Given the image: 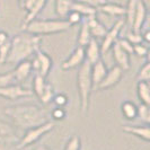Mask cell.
<instances>
[{
	"label": "cell",
	"instance_id": "cell-2",
	"mask_svg": "<svg viewBox=\"0 0 150 150\" xmlns=\"http://www.w3.org/2000/svg\"><path fill=\"white\" fill-rule=\"evenodd\" d=\"M42 38L30 33H21L10 38V52L6 63L17 64L24 60H30L34 54L41 50Z\"/></svg>",
	"mask_w": 150,
	"mask_h": 150
},
{
	"label": "cell",
	"instance_id": "cell-3",
	"mask_svg": "<svg viewBox=\"0 0 150 150\" xmlns=\"http://www.w3.org/2000/svg\"><path fill=\"white\" fill-rule=\"evenodd\" d=\"M72 25L67 19H33L23 25V30L34 35H50L67 32Z\"/></svg>",
	"mask_w": 150,
	"mask_h": 150
},
{
	"label": "cell",
	"instance_id": "cell-1",
	"mask_svg": "<svg viewBox=\"0 0 150 150\" xmlns=\"http://www.w3.org/2000/svg\"><path fill=\"white\" fill-rule=\"evenodd\" d=\"M4 111L8 117L13 121L14 125L23 130L38 127L49 121L45 111L38 105L18 104L6 107Z\"/></svg>",
	"mask_w": 150,
	"mask_h": 150
},
{
	"label": "cell",
	"instance_id": "cell-45",
	"mask_svg": "<svg viewBox=\"0 0 150 150\" xmlns=\"http://www.w3.org/2000/svg\"><path fill=\"white\" fill-rule=\"evenodd\" d=\"M34 150H36V149H34Z\"/></svg>",
	"mask_w": 150,
	"mask_h": 150
},
{
	"label": "cell",
	"instance_id": "cell-27",
	"mask_svg": "<svg viewBox=\"0 0 150 150\" xmlns=\"http://www.w3.org/2000/svg\"><path fill=\"white\" fill-rule=\"evenodd\" d=\"M46 80H45L44 77H42L38 74H35L34 76V79H33V94H35L38 97L41 96V94L43 93L45 86H46Z\"/></svg>",
	"mask_w": 150,
	"mask_h": 150
},
{
	"label": "cell",
	"instance_id": "cell-15",
	"mask_svg": "<svg viewBox=\"0 0 150 150\" xmlns=\"http://www.w3.org/2000/svg\"><path fill=\"white\" fill-rule=\"evenodd\" d=\"M18 137L16 134L15 127L6 121L0 120V142L11 143L18 141Z\"/></svg>",
	"mask_w": 150,
	"mask_h": 150
},
{
	"label": "cell",
	"instance_id": "cell-42",
	"mask_svg": "<svg viewBox=\"0 0 150 150\" xmlns=\"http://www.w3.org/2000/svg\"><path fill=\"white\" fill-rule=\"evenodd\" d=\"M142 38H143V42L149 43V42H150V32H149V30H146V32L143 33Z\"/></svg>",
	"mask_w": 150,
	"mask_h": 150
},
{
	"label": "cell",
	"instance_id": "cell-6",
	"mask_svg": "<svg viewBox=\"0 0 150 150\" xmlns=\"http://www.w3.org/2000/svg\"><path fill=\"white\" fill-rule=\"evenodd\" d=\"M32 61V67L33 71H35V74H38L42 77L46 78L49 74L51 72L53 67V59L51 55H49L46 52L38 50V52L34 54V59Z\"/></svg>",
	"mask_w": 150,
	"mask_h": 150
},
{
	"label": "cell",
	"instance_id": "cell-19",
	"mask_svg": "<svg viewBox=\"0 0 150 150\" xmlns=\"http://www.w3.org/2000/svg\"><path fill=\"white\" fill-rule=\"evenodd\" d=\"M122 130L129 133V134H133L140 139H142L143 141L149 142L150 139V129L148 125H123Z\"/></svg>",
	"mask_w": 150,
	"mask_h": 150
},
{
	"label": "cell",
	"instance_id": "cell-7",
	"mask_svg": "<svg viewBox=\"0 0 150 150\" xmlns=\"http://www.w3.org/2000/svg\"><path fill=\"white\" fill-rule=\"evenodd\" d=\"M30 96H33V90L24 87L22 83H15L0 88V97L9 100H16L19 98L30 97Z\"/></svg>",
	"mask_w": 150,
	"mask_h": 150
},
{
	"label": "cell",
	"instance_id": "cell-34",
	"mask_svg": "<svg viewBox=\"0 0 150 150\" xmlns=\"http://www.w3.org/2000/svg\"><path fill=\"white\" fill-rule=\"evenodd\" d=\"M52 102L59 107H64L67 106L68 102H69V98L66 94L63 93H59V94H54V97H53Z\"/></svg>",
	"mask_w": 150,
	"mask_h": 150
},
{
	"label": "cell",
	"instance_id": "cell-12",
	"mask_svg": "<svg viewBox=\"0 0 150 150\" xmlns=\"http://www.w3.org/2000/svg\"><path fill=\"white\" fill-rule=\"evenodd\" d=\"M33 72V67H32V61L24 60L21 61L16 64V68L11 71L14 76V79L17 83H23Z\"/></svg>",
	"mask_w": 150,
	"mask_h": 150
},
{
	"label": "cell",
	"instance_id": "cell-39",
	"mask_svg": "<svg viewBox=\"0 0 150 150\" xmlns=\"http://www.w3.org/2000/svg\"><path fill=\"white\" fill-rule=\"evenodd\" d=\"M66 115H67V113L63 110V107H59V106L54 107L52 110V112H51V116L53 117V120L55 121L63 120L66 117Z\"/></svg>",
	"mask_w": 150,
	"mask_h": 150
},
{
	"label": "cell",
	"instance_id": "cell-11",
	"mask_svg": "<svg viewBox=\"0 0 150 150\" xmlns=\"http://www.w3.org/2000/svg\"><path fill=\"white\" fill-rule=\"evenodd\" d=\"M148 10H147V5L144 0H138L137 2V8H135L134 18H133V24H132V30L137 33H141L143 28V25L147 19Z\"/></svg>",
	"mask_w": 150,
	"mask_h": 150
},
{
	"label": "cell",
	"instance_id": "cell-25",
	"mask_svg": "<svg viewBox=\"0 0 150 150\" xmlns=\"http://www.w3.org/2000/svg\"><path fill=\"white\" fill-rule=\"evenodd\" d=\"M71 5L72 0H55V14L62 19H66L71 10Z\"/></svg>",
	"mask_w": 150,
	"mask_h": 150
},
{
	"label": "cell",
	"instance_id": "cell-5",
	"mask_svg": "<svg viewBox=\"0 0 150 150\" xmlns=\"http://www.w3.org/2000/svg\"><path fill=\"white\" fill-rule=\"evenodd\" d=\"M55 127V123L47 121L41 125L34 127V128L27 129L25 134L23 135L22 139L18 140V144H17V149H25L27 147H30L32 144L38 141L43 135L47 134L49 132H51Z\"/></svg>",
	"mask_w": 150,
	"mask_h": 150
},
{
	"label": "cell",
	"instance_id": "cell-18",
	"mask_svg": "<svg viewBox=\"0 0 150 150\" xmlns=\"http://www.w3.org/2000/svg\"><path fill=\"white\" fill-rule=\"evenodd\" d=\"M97 10L104 13L106 15L112 17H124L125 16V6L115 4V2H107L103 4L97 8Z\"/></svg>",
	"mask_w": 150,
	"mask_h": 150
},
{
	"label": "cell",
	"instance_id": "cell-13",
	"mask_svg": "<svg viewBox=\"0 0 150 150\" xmlns=\"http://www.w3.org/2000/svg\"><path fill=\"white\" fill-rule=\"evenodd\" d=\"M111 49H112L113 51V58H114V60L116 62V66H119L123 71L129 70L130 66H131L130 54L125 52L124 50H122V47L116 42L112 45Z\"/></svg>",
	"mask_w": 150,
	"mask_h": 150
},
{
	"label": "cell",
	"instance_id": "cell-26",
	"mask_svg": "<svg viewBox=\"0 0 150 150\" xmlns=\"http://www.w3.org/2000/svg\"><path fill=\"white\" fill-rule=\"evenodd\" d=\"M137 2H138V0H128V4L125 6V23L130 28L132 27V24H133Z\"/></svg>",
	"mask_w": 150,
	"mask_h": 150
},
{
	"label": "cell",
	"instance_id": "cell-23",
	"mask_svg": "<svg viewBox=\"0 0 150 150\" xmlns=\"http://www.w3.org/2000/svg\"><path fill=\"white\" fill-rule=\"evenodd\" d=\"M90 40H91V34H90L87 23L83 19V22L80 23V30H79L78 38H77V45L85 47L86 45L88 44V42Z\"/></svg>",
	"mask_w": 150,
	"mask_h": 150
},
{
	"label": "cell",
	"instance_id": "cell-35",
	"mask_svg": "<svg viewBox=\"0 0 150 150\" xmlns=\"http://www.w3.org/2000/svg\"><path fill=\"white\" fill-rule=\"evenodd\" d=\"M15 79H14V76L10 72H6V74H0V88L2 87H6L8 85H11V83H15Z\"/></svg>",
	"mask_w": 150,
	"mask_h": 150
},
{
	"label": "cell",
	"instance_id": "cell-24",
	"mask_svg": "<svg viewBox=\"0 0 150 150\" xmlns=\"http://www.w3.org/2000/svg\"><path fill=\"white\" fill-rule=\"evenodd\" d=\"M121 112L129 121L137 119V105L131 100H125L121 104Z\"/></svg>",
	"mask_w": 150,
	"mask_h": 150
},
{
	"label": "cell",
	"instance_id": "cell-43",
	"mask_svg": "<svg viewBox=\"0 0 150 150\" xmlns=\"http://www.w3.org/2000/svg\"><path fill=\"white\" fill-rule=\"evenodd\" d=\"M36 150H51L49 147H46V146H44V144H42V146H40L38 148H36Z\"/></svg>",
	"mask_w": 150,
	"mask_h": 150
},
{
	"label": "cell",
	"instance_id": "cell-40",
	"mask_svg": "<svg viewBox=\"0 0 150 150\" xmlns=\"http://www.w3.org/2000/svg\"><path fill=\"white\" fill-rule=\"evenodd\" d=\"M74 1H80V2H83V4H87L89 6L95 7L96 9L106 2V0H74Z\"/></svg>",
	"mask_w": 150,
	"mask_h": 150
},
{
	"label": "cell",
	"instance_id": "cell-17",
	"mask_svg": "<svg viewBox=\"0 0 150 150\" xmlns=\"http://www.w3.org/2000/svg\"><path fill=\"white\" fill-rule=\"evenodd\" d=\"M85 58L86 61L89 62L90 64L95 63L96 61H98L100 59V45L98 44V42L96 41V38H93L88 42V44L86 45L85 47Z\"/></svg>",
	"mask_w": 150,
	"mask_h": 150
},
{
	"label": "cell",
	"instance_id": "cell-21",
	"mask_svg": "<svg viewBox=\"0 0 150 150\" xmlns=\"http://www.w3.org/2000/svg\"><path fill=\"white\" fill-rule=\"evenodd\" d=\"M137 94L139 100L146 104L150 105V85L149 81H138L137 85Z\"/></svg>",
	"mask_w": 150,
	"mask_h": 150
},
{
	"label": "cell",
	"instance_id": "cell-44",
	"mask_svg": "<svg viewBox=\"0 0 150 150\" xmlns=\"http://www.w3.org/2000/svg\"><path fill=\"white\" fill-rule=\"evenodd\" d=\"M26 0H18V4H19V6H21V8H22V6L24 5V2H25Z\"/></svg>",
	"mask_w": 150,
	"mask_h": 150
},
{
	"label": "cell",
	"instance_id": "cell-22",
	"mask_svg": "<svg viewBox=\"0 0 150 150\" xmlns=\"http://www.w3.org/2000/svg\"><path fill=\"white\" fill-rule=\"evenodd\" d=\"M46 2H47V0H35V2H34L32 9L27 13V15H26L25 19H24V25L27 24V23H30L33 19H36V17L40 15V13L46 6Z\"/></svg>",
	"mask_w": 150,
	"mask_h": 150
},
{
	"label": "cell",
	"instance_id": "cell-36",
	"mask_svg": "<svg viewBox=\"0 0 150 150\" xmlns=\"http://www.w3.org/2000/svg\"><path fill=\"white\" fill-rule=\"evenodd\" d=\"M125 38L128 40L129 42H131L133 45L135 44H140V43H143V38H142V34L141 33H137V32H129L127 34Z\"/></svg>",
	"mask_w": 150,
	"mask_h": 150
},
{
	"label": "cell",
	"instance_id": "cell-28",
	"mask_svg": "<svg viewBox=\"0 0 150 150\" xmlns=\"http://www.w3.org/2000/svg\"><path fill=\"white\" fill-rule=\"evenodd\" d=\"M54 88H53V86L51 83H46V86H45L44 90H43V93L41 94V96L38 97L40 99V102L42 103V104H44V105H47L49 103H51L52 102L53 97H54Z\"/></svg>",
	"mask_w": 150,
	"mask_h": 150
},
{
	"label": "cell",
	"instance_id": "cell-8",
	"mask_svg": "<svg viewBox=\"0 0 150 150\" xmlns=\"http://www.w3.org/2000/svg\"><path fill=\"white\" fill-rule=\"evenodd\" d=\"M124 24H125V22L123 19H117L116 22L114 23V25L112 27L110 30H107L106 34L103 38L102 44H100V52H102V54L107 52L112 47V45L117 41V38L120 36V33L122 32L123 27H124Z\"/></svg>",
	"mask_w": 150,
	"mask_h": 150
},
{
	"label": "cell",
	"instance_id": "cell-10",
	"mask_svg": "<svg viewBox=\"0 0 150 150\" xmlns=\"http://www.w3.org/2000/svg\"><path fill=\"white\" fill-rule=\"evenodd\" d=\"M85 61H86L85 49H83V46L77 45V47L72 51V53L70 54V57H68L67 59L62 62L61 69L64 70V71L71 70V69H76V68L80 67Z\"/></svg>",
	"mask_w": 150,
	"mask_h": 150
},
{
	"label": "cell",
	"instance_id": "cell-33",
	"mask_svg": "<svg viewBox=\"0 0 150 150\" xmlns=\"http://www.w3.org/2000/svg\"><path fill=\"white\" fill-rule=\"evenodd\" d=\"M9 52H10V41L0 45V64H5L7 62Z\"/></svg>",
	"mask_w": 150,
	"mask_h": 150
},
{
	"label": "cell",
	"instance_id": "cell-31",
	"mask_svg": "<svg viewBox=\"0 0 150 150\" xmlns=\"http://www.w3.org/2000/svg\"><path fill=\"white\" fill-rule=\"evenodd\" d=\"M81 149V139L77 134L71 135L68 140L64 150H80Z\"/></svg>",
	"mask_w": 150,
	"mask_h": 150
},
{
	"label": "cell",
	"instance_id": "cell-38",
	"mask_svg": "<svg viewBox=\"0 0 150 150\" xmlns=\"http://www.w3.org/2000/svg\"><path fill=\"white\" fill-rule=\"evenodd\" d=\"M116 43L122 47V50H124L127 53H129L130 55L133 54V44L131 42H129L127 38H117Z\"/></svg>",
	"mask_w": 150,
	"mask_h": 150
},
{
	"label": "cell",
	"instance_id": "cell-32",
	"mask_svg": "<svg viewBox=\"0 0 150 150\" xmlns=\"http://www.w3.org/2000/svg\"><path fill=\"white\" fill-rule=\"evenodd\" d=\"M66 19L74 26V25H78V24H80V23L83 22V17L79 13L75 11V10H70L69 14L67 15V17H66Z\"/></svg>",
	"mask_w": 150,
	"mask_h": 150
},
{
	"label": "cell",
	"instance_id": "cell-9",
	"mask_svg": "<svg viewBox=\"0 0 150 150\" xmlns=\"http://www.w3.org/2000/svg\"><path fill=\"white\" fill-rule=\"evenodd\" d=\"M123 78V70L119 66H113L110 70H107L104 79L102 80V83L96 87L98 90H106L111 89L113 87H115L117 83H120Z\"/></svg>",
	"mask_w": 150,
	"mask_h": 150
},
{
	"label": "cell",
	"instance_id": "cell-37",
	"mask_svg": "<svg viewBox=\"0 0 150 150\" xmlns=\"http://www.w3.org/2000/svg\"><path fill=\"white\" fill-rule=\"evenodd\" d=\"M133 53H135L140 58H144V57H147L149 54V49H148V46H146L143 43L135 44L133 45Z\"/></svg>",
	"mask_w": 150,
	"mask_h": 150
},
{
	"label": "cell",
	"instance_id": "cell-16",
	"mask_svg": "<svg viewBox=\"0 0 150 150\" xmlns=\"http://www.w3.org/2000/svg\"><path fill=\"white\" fill-rule=\"evenodd\" d=\"M85 21L88 25V28L93 38H103L104 35L107 32V28L105 27V25L103 23H100L98 21V18L96 16H91L88 18H85Z\"/></svg>",
	"mask_w": 150,
	"mask_h": 150
},
{
	"label": "cell",
	"instance_id": "cell-29",
	"mask_svg": "<svg viewBox=\"0 0 150 150\" xmlns=\"http://www.w3.org/2000/svg\"><path fill=\"white\" fill-rule=\"evenodd\" d=\"M137 117H139L143 123H147L148 124L150 122L149 105H146V104L141 103L139 106H137Z\"/></svg>",
	"mask_w": 150,
	"mask_h": 150
},
{
	"label": "cell",
	"instance_id": "cell-14",
	"mask_svg": "<svg viewBox=\"0 0 150 150\" xmlns=\"http://www.w3.org/2000/svg\"><path fill=\"white\" fill-rule=\"evenodd\" d=\"M107 67H106L105 62L99 59L95 63L91 64L90 68V76H91V81H93V87L96 89L99 83H102V80L104 79L106 72H107Z\"/></svg>",
	"mask_w": 150,
	"mask_h": 150
},
{
	"label": "cell",
	"instance_id": "cell-4",
	"mask_svg": "<svg viewBox=\"0 0 150 150\" xmlns=\"http://www.w3.org/2000/svg\"><path fill=\"white\" fill-rule=\"evenodd\" d=\"M90 68H91V64L89 62L85 61L79 67L78 74H77V89L80 97V110L85 115L88 112L90 94L94 89L91 76H90Z\"/></svg>",
	"mask_w": 150,
	"mask_h": 150
},
{
	"label": "cell",
	"instance_id": "cell-30",
	"mask_svg": "<svg viewBox=\"0 0 150 150\" xmlns=\"http://www.w3.org/2000/svg\"><path fill=\"white\" fill-rule=\"evenodd\" d=\"M137 79L138 81H149L150 80V62L146 61L143 63L138 75H137Z\"/></svg>",
	"mask_w": 150,
	"mask_h": 150
},
{
	"label": "cell",
	"instance_id": "cell-20",
	"mask_svg": "<svg viewBox=\"0 0 150 150\" xmlns=\"http://www.w3.org/2000/svg\"><path fill=\"white\" fill-rule=\"evenodd\" d=\"M71 10H75L77 13H79L80 15L85 17V18H88L91 16H96L97 14V9L93 6H89L87 4H83L80 1H74L72 0V5H71Z\"/></svg>",
	"mask_w": 150,
	"mask_h": 150
},
{
	"label": "cell",
	"instance_id": "cell-41",
	"mask_svg": "<svg viewBox=\"0 0 150 150\" xmlns=\"http://www.w3.org/2000/svg\"><path fill=\"white\" fill-rule=\"evenodd\" d=\"M8 41H10V38H9V35H8L7 32H5V30H0V45L7 43Z\"/></svg>",
	"mask_w": 150,
	"mask_h": 150
}]
</instances>
